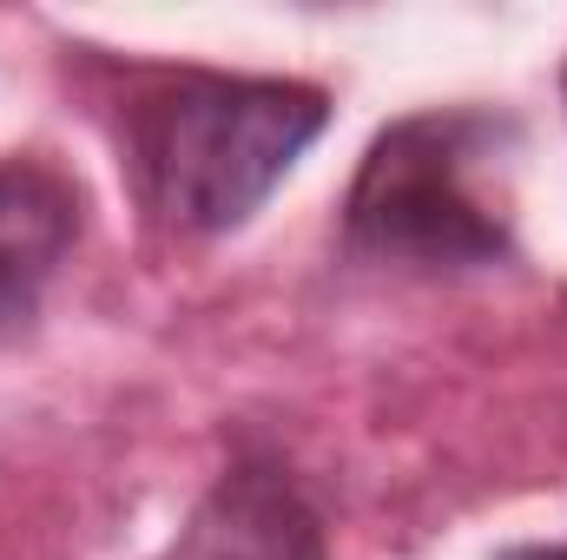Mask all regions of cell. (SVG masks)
Returning a JSON list of instances; mask_svg holds the SVG:
<instances>
[{"label":"cell","mask_w":567,"mask_h":560,"mask_svg":"<svg viewBox=\"0 0 567 560\" xmlns=\"http://www.w3.org/2000/svg\"><path fill=\"white\" fill-rule=\"evenodd\" d=\"M330 100L303 80L152 73L120 113V165L172 238L238 231L323 133Z\"/></svg>","instance_id":"1"},{"label":"cell","mask_w":567,"mask_h":560,"mask_svg":"<svg viewBox=\"0 0 567 560\" xmlns=\"http://www.w3.org/2000/svg\"><path fill=\"white\" fill-rule=\"evenodd\" d=\"M508 139L488 113H410L383 126L343 198V245L383 271H482L508 258V218L475 172Z\"/></svg>","instance_id":"2"},{"label":"cell","mask_w":567,"mask_h":560,"mask_svg":"<svg viewBox=\"0 0 567 560\" xmlns=\"http://www.w3.org/2000/svg\"><path fill=\"white\" fill-rule=\"evenodd\" d=\"M158 560H330L323 521L278 462H231Z\"/></svg>","instance_id":"3"},{"label":"cell","mask_w":567,"mask_h":560,"mask_svg":"<svg viewBox=\"0 0 567 560\" xmlns=\"http://www.w3.org/2000/svg\"><path fill=\"white\" fill-rule=\"evenodd\" d=\"M73 238H80V191L40 158H7L0 165V350L40 323V303Z\"/></svg>","instance_id":"4"},{"label":"cell","mask_w":567,"mask_h":560,"mask_svg":"<svg viewBox=\"0 0 567 560\" xmlns=\"http://www.w3.org/2000/svg\"><path fill=\"white\" fill-rule=\"evenodd\" d=\"M508 560H567V548H515Z\"/></svg>","instance_id":"5"}]
</instances>
